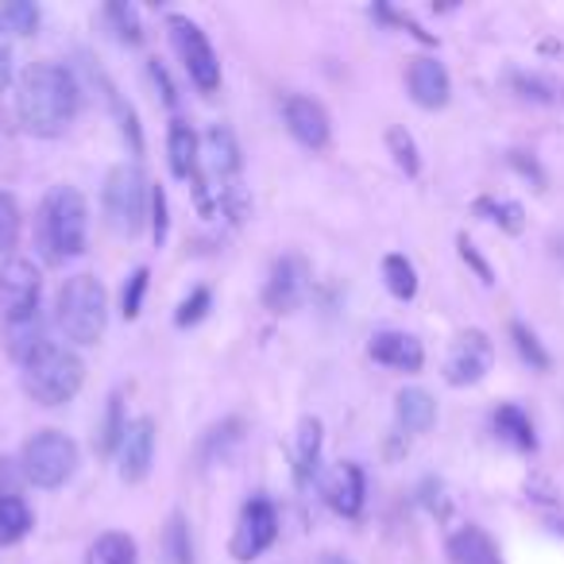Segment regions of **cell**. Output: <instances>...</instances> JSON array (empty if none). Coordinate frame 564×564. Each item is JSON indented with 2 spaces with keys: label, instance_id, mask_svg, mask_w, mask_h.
Segmentation results:
<instances>
[{
  "label": "cell",
  "instance_id": "obj_8",
  "mask_svg": "<svg viewBox=\"0 0 564 564\" xmlns=\"http://www.w3.org/2000/svg\"><path fill=\"white\" fill-rule=\"evenodd\" d=\"M0 314L4 325L32 322L40 314V271L28 259H9L0 267Z\"/></svg>",
  "mask_w": 564,
  "mask_h": 564
},
{
  "label": "cell",
  "instance_id": "obj_25",
  "mask_svg": "<svg viewBox=\"0 0 564 564\" xmlns=\"http://www.w3.org/2000/svg\"><path fill=\"white\" fill-rule=\"evenodd\" d=\"M40 348H47V340H43V322L40 314L32 317V322H20V325H9V352L17 356L20 364L32 360Z\"/></svg>",
  "mask_w": 564,
  "mask_h": 564
},
{
  "label": "cell",
  "instance_id": "obj_15",
  "mask_svg": "<svg viewBox=\"0 0 564 564\" xmlns=\"http://www.w3.org/2000/svg\"><path fill=\"white\" fill-rule=\"evenodd\" d=\"M371 360L383 364V368H394V371H417L425 364V348L422 340H414L410 333H376L368 345Z\"/></svg>",
  "mask_w": 564,
  "mask_h": 564
},
{
  "label": "cell",
  "instance_id": "obj_5",
  "mask_svg": "<svg viewBox=\"0 0 564 564\" xmlns=\"http://www.w3.org/2000/svg\"><path fill=\"white\" fill-rule=\"evenodd\" d=\"M143 205H148V182L135 163H120L105 178V220L112 232L135 236L143 228Z\"/></svg>",
  "mask_w": 564,
  "mask_h": 564
},
{
  "label": "cell",
  "instance_id": "obj_39",
  "mask_svg": "<svg viewBox=\"0 0 564 564\" xmlns=\"http://www.w3.org/2000/svg\"><path fill=\"white\" fill-rule=\"evenodd\" d=\"M151 202H155V240L163 243V236H166V197H163V189H155V194H151Z\"/></svg>",
  "mask_w": 564,
  "mask_h": 564
},
{
  "label": "cell",
  "instance_id": "obj_14",
  "mask_svg": "<svg viewBox=\"0 0 564 564\" xmlns=\"http://www.w3.org/2000/svg\"><path fill=\"white\" fill-rule=\"evenodd\" d=\"M202 155L209 163V174L220 182L217 194H236V174H240V148H236V135L228 128L213 124L202 140Z\"/></svg>",
  "mask_w": 564,
  "mask_h": 564
},
{
  "label": "cell",
  "instance_id": "obj_38",
  "mask_svg": "<svg viewBox=\"0 0 564 564\" xmlns=\"http://www.w3.org/2000/svg\"><path fill=\"white\" fill-rule=\"evenodd\" d=\"M460 256H464V263H471L479 271V279L484 282H491V267L484 263V259H479V251H476V243L468 240V236H460Z\"/></svg>",
  "mask_w": 564,
  "mask_h": 564
},
{
  "label": "cell",
  "instance_id": "obj_18",
  "mask_svg": "<svg viewBox=\"0 0 564 564\" xmlns=\"http://www.w3.org/2000/svg\"><path fill=\"white\" fill-rule=\"evenodd\" d=\"M448 556H453V564H502L499 545H495L479 525L456 530L453 538H448Z\"/></svg>",
  "mask_w": 564,
  "mask_h": 564
},
{
  "label": "cell",
  "instance_id": "obj_9",
  "mask_svg": "<svg viewBox=\"0 0 564 564\" xmlns=\"http://www.w3.org/2000/svg\"><path fill=\"white\" fill-rule=\"evenodd\" d=\"M495 364V345L487 333L479 329H468L448 345V356H445V383L453 387H471L491 371Z\"/></svg>",
  "mask_w": 564,
  "mask_h": 564
},
{
  "label": "cell",
  "instance_id": "obj_34",
  "mask_svg": "<svg viewBox=\"0 0 564 564\" xmlns=\"http://www.w3.org/2000/svg\"><path fill=\"white\" fill-rule=\"evenodd\" d=\"M209 302H213V294L205 291V286H197V291L189 294V299L178 306V314H174V322H178L182 329H186V325H194V322H202L205 310H209Z\"/></svg>",
  "mask_w": 564,
  "mask_h": 564
},
{
  "label": "cell",
  "instance_id": "obj_29",
  "mask_svg": "<svg viewBox=\"0 0 564 564\" xmlns=\"http://www.w3.org/2000/svg\"><path fill=\"white\" fill-rule=\"evenodd\" d=\"M0 24H4V32L32 35L35 28H40V12H35V4L17 0V4H4V9H0Z\"/></svg>",
  "mask_w": 564,
  "mask_h": 564
},
{
  "label": "cell",
  "instance_id": "obj_33",
  "mask_svg": "<svg viewBox=\"0 0 564 564\" xmlns=\"http://www.w3.org/2000/svg\"><path fill=\"white\" fill-rule=\"evenodd\" d=\"M510 333H514V345H518V352H522V360H530L533 368L545 371L549 368V356H545V348L538 345V337H533L525 325H510Z\"/></svg>",
  "mask_w": 564,
  "mask_h": 564
},
{
  "label": "cell",
  "instance_id": "obj_23",
  "mask_svg": "<svg viewBox=\"0 0 564 564\" xmlns=\"http://www.w3.org/2000/svg\"><path fill=\"white\" fill-rule=\"evenodd\" d=\"M32 530V510L20 495H0V545H17Z\"/></svg>",
  "mask_w": 564,
  "mask_h": 564
},
{
  "label": "cell",
  "instance_id": "obj_32",
  "mask_svg": "<svg viewBox=\"0 0 564 564\" xmlns=\"http://www.w3.org/2000/svg\"><path fill=\"white\" fill-rule=\"evenodd\" d=\"M166 553H171L174 564H194V549H189L186 522H182V514H174L171 525H166Z\"/></svg>",
  "mask_w": 564,
  "mask_h": 564
},
{
  "label": "cell",
  "instance_id": "obj_17",
  "mask_svg": "<svg viewBox=\"0 0 564 564\" xmlns=\"http://www.w3.org/2000/svg\"><path fill=\"white\" fill-rule=\"evenodd\" d=\"M325 502H329L337 514L356 518L364 507V471L356 464H337V468L325 476Z\"/></svg>",
  "mask_w": 564,
  "mask_h": 564
},
{
  "label": "cell",
  "instance_id": "obj_6",
  "mask_svg": "<svg viewBox=\"0 0 564 564\" xmlns=\"http://www.w3.org/2000/svg\"><path fill=\"white\" fill-rule=\"evenodd\" d=\"M78 468V445L58 430H40L24 445V476L35 487H63Z\"/></svg>",
  "mask_w": 564,
  "mask_h": 564
},
{
  "label": "cell",
  "instance_id": "obj_13",
  "mask_svg": "<svg viewBox=\"0 0 564 564\" xmlns=\"http://www.w3.org/2000/svg\"><path fill=\"white\" fill-rule=\"evenodd\" d=\"M282 120H286V132H291L302 148L322 151L325 143H329V117H325V109L314 97L291 94L282 101Z\"/></svg>",
  "mask_w": 564,
  "mask_h": 564
},
{
  "label": "cell",
  "instance_id": "obj_26",
  "mask_svg": "<svg viewBox=\"0 0 564 564\" xmlns=\"http://www.w3.org/2000/svg\"><path fill=\"white\" fill-rule=\"evenodd\" d=\"M383 279H387V291H391L394 299L410 302L417 294V274H414V267H410L406 256H387L383 259Z\"/></svg>",
  "mask_w": 564,
  "mask_h": 564
},
{
  "label": "cell",
  "instance_id": "obj_16",
  "mask_svg": "<svg viewBox=\"0 0 564 564\" xmlns=\"http://www.w3.org/2000/svg\"><path fill=\"white\" fill-rule=\"evenodd\" d=\"M448 94H453V82H448L445 66L437 58H414V66H410V97L422 109H441V105H448Z\"/></svg>",
  "mask_w": 564,
  "mask_h": 564
},
{
  "label": "cell",
  "instance_id": "obj_12",
  "mask_svg": "<svg viewBox=\"0 0 564 564\" xmlns=\"http://www.w3.org/2000/svg\"><path fill=\"white\" fill-rule=\"evenodd\" d=\"M306 291H310V271L299 256H282L279 263L271 267V279H267V306L274 314H291L306 302Z\"/></svg>",
  "mask_w": 564,
  "mask_h": 564
},
{
  "label": "cell",
  "instance_id": "obj_3",
  "mask_svg": "<svg viewBox=\"0 0 564 564\" xmlns=\"http://www.w3.org/2000/svg\"><path fill=\"white\" fill-rule=\"evenodd\" d=\"M58 329L66 333V340L74 345H97L109 322V299H105V286L94 274H70L58 291Z\"/></svg>",
  "mask_w": 564,
  "mask_h": 564
},
{
  "label": "cell",
  "instance_id": "obj_21",
  "mask_svg": "<svg viewBox=\"0 0 564 564\" xmlns=\"http://www.w3.org/2000/svg\"><path fill=\"white\" fill-rule=\"evenodd\" d=\"M317 453H322V422L317 417H302L299 448H294V476H299V484H310V476L317 468Z\"/></svg>",
  "mask_w": 564,
  "mask_h": 564
},
{
  "label": "cell",
  "instance_id": "obj_19",
  "mask_svg": "<svg viewBox=\"0 0 564 564\" xmlns=\"http://www.w3.org/2000/svg\"><path fill=\"white\" fill-rule=\"evenodd\" d=\"M394 414H399V425L406 433H425L437 417V402L430 399V391L422 387H406V391L394 399Z\"/></svg>",
  "mask_w": 564,
  "mask_h": 564
},
{
  "label": "cell",
  "instance_id": "obj_4",
  "mask_svg": "<svg viewBox=\"0 0 564 564\" xmlns=\"http://www.w3.org/2000/svg\"><path fill=\"white\" fill-rule=\"evenodd\" d=\"M86 368L70 348H40L32 360L24 364V391L32 394L40 406H63L82 391Z\"/></svg>",
  "mask_w": 564,
  "mask_h": 564
},
{
  "label": "cell",
  "instance_id": "obj_30",
  "mask_svg": "<svg viewBox=\"0 0 564 564\" xmlns=\"http://www.w3.org/2000/svg\"><path fill=\"white\" fill-rule=\"evenodd\" d=\"M476 213H491V220H499L507 232H522V205L518 202H491V197H484V202H476Z\"/></svg>",
  "mask_w": 564,
  "mask_h": 564
},
{
  "label": "cell",
  "instance_id": "obj_1",
  "mask_svg": "<svg viewBox=\"0 0 564 564\" xmlns=\"http://www.w3.org/2000/svg\"><path fill=\"white\" fill-rule=\"evenodd\" d=\"M82 105V89L74 82V74L66 66L55 63H32L20 74V89H17V112L20 124L32 135H63L74 124Z\"/></svg>",
  "mask_w": 564,
  "mask_h": 564
},
{
  "label": "cell",
  "instance_id": "obj_37",
  "mask_svg": "<svg viewBox=\"0 0 564 564\" xmlns=\"http://www.w3.org/2000/svg\"><path fill=\"white\" fill-rule=\"evenodd\" d=\"M12 82V43H9V32L0 24V89Z\"/></svg>",
  "mask_w": 564,
  "mask_h": 564
},
{
  "label": "cell",
  "instance_id": "obj_2",
  "mask_svg": "<svg viewBox=\"0 0 564 564\" xmlns=\"http://www.w3.org/2000/svg\"><path fill=\"white\" fill-rule=\"evenodd\" d=\"M86 228H89L86 197L74 186H55L40 205L35 248H40V256L47 263H66L70 256L86 251Z\"/></svg>",
  "mask_w": 564,
  "mask_h": 564
},
{
  "label": "cell",
  "instance_id": "obj_7",
  "mask_svg": "<svg viewBox=\"0 0 564 564\" xmlns=\"http://www.w3.org/2000/svg\"><path fill=\"white\" fill-rule=\"evenodd\" d=\"M166 28H171V43H174V51H178L182 66H186V74L194 78V86L202 89V94H213V89L220 86V63H217V55H213L209 40H205V32L197 24H189L186 17H171Z\"/></svg>",
  "mask_w": 564,
  "mask_h": 564
},
{
  "label": "cell",
  "instance_id": "obj_10",
  "mask_svg": "<svg viewBox=\"0 0 564 564\" xmlns=\"http://www.w3.org/2000/svg\"><path fill=\"white\" fill-rule=\"evenodd\" d=\"M274 533H279V518H274V507L267 499H251L248 507L240 510V522H236L232 533V556L236 561H256L263 549H271Z\"/></svg>",
  "mask_w": 564,
  "mask_h": 564
},
{
  "label": "cell",
  "instance_id": "obj_24",
  "mask_svg": "<svg viewBox=\"0 0 564 564\" xmlns=\"http://www.w3.org/2000/svg\"><path fill=\"white\" fill-rule=\"evenodd\" d=\"M86 564H135V541L128 533H101V538L89 545Z\"/></svg>",
  "mask_w": 564,
  "mask_h": 564
},
{
  "label": "cell",
  "instance_id": "obj_28",
  "mask_svg": "<svg viewBox=\"0 0 564 564\" xmlns=\"http://www.w3.org/2000/svg\"><path fill=\"white\" fill-rule=\"evenodd\" d=\"M105 20H109L112 35H117L120 43H140L143 32H140V20H135V9H128V4H109L105 9Z\"/></svg>",
  "mask_w": 564,
  "mask_h": 564
},
{
  "label": "cell",
  "instance_id": "obj_27",
  "mask_svg": "<svg viewBox=\"0 0 564 564\" xmlns=\"http://www.w3.org/2000/svg\"><path fill=\"white\" fill-rule=\"evenodd\" d=\"M20 240V205L12 194H0V259L9 256Z\"/></svg>",
  "mask_w": 564,
  "mask_h": 564
},
{
  "label": "cell",
  "instance_id": "obj_35",
  "mask_svg": "<svg viewBox=\"0 0 564 564\" xmlns=\"http://www.w3.org/2000/svg\"><path fill=\"white\" fill-rule=\"evenodd\" d=\"M120 437H124V422H120V399L109 402V417L101 425V453H117Z\"/></svg>",
  "mask_w": 564,
  "mask_h": 564
},
{
  "label": "cell",
  "instance_id": "obj_11",
  "mask_svg": "<svg viewBox=\"0 0 564 564\" xmlns=\"http://www.w3.org/2000/svg\"><path fill=\"white\" fill-rule=\"evenodd\" d=\"M155 460V422L151 417H135L132 425H124V437L117 445V468L124 484H140L151 471Z\"/></svg>",
  "mask_w": 564,
  "mask_h": 564
},
{
  "label": "cell",
  "instance_id": "obj_31",
  "mask_svg": "<svg viewBox=\"0 0 564 564\" xmlns=\"http://www.w3.org/2000/svg\"><path fill=\"white\" fill-rule=\"evenodd\" d=\"M387 148L394 151V163L402 166V171L406 174H417V148H414V140H410V132L406 128H391V132H387Z\"/></svg>",
  "mask_w": 564,
  "mask_h": 564
},
{
  "label": "cell",
  "instance_id": "obj_22",
  "mask_svg": "<svg viewBox=\"0 0 564 564\" xmlns=\"http://www.w3.org/2000/svg\"><path fill=\"white\" fill-rule=\"evenodd\" d=\"M166 151H171V171L178 174V178H194V174H197V155H202V143H197V135L189 132L186 124H174L171 128Z\"/></svg>",
  "mask_w": 564,
  "mask_h": 564
},
{
  "label": "cell",
  "instance_id": "obj_20",
  "mask_svg": "<svg viewBox=\"0 0 564 564\" xmlns=\"http://www.w3.org/2000/svg\"><path fill=\"white\" fill-rule=\"evenodd\" d=\"M495 433H499L502 441H510L514 448H533V445H538L530 414H525L522 406H514V402H507V406L495 410Z\"/></svg>",
  "mask_w": 564,
  "mask_h": 564
},
{
  "label": "cell",
  "instance_id": "obj_36",
  "mask_svg": "<svg viewBox=\"0 0 564 564\" xmlns=\"http://www.w3.org/2000/svg\"><path fill=\"white\" fill-rule=\"evenodd\" d=\"M143 291H148V267H140V271L128 279L124 286V317H135L143 306Z\"/></svg>",
  "mask_w": 564,
  "mask_h": 564
}]
</instances>
